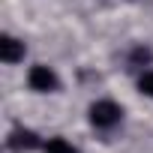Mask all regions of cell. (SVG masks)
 I'll return each instance as SVG.
<instances>
[{
  "instance_id": "8992f818",
  "label": "cell",
  "mask_w": 153,
  "mask_h": 153,
  "mask_svg": "<svg viewBox=\"0 0 153 153\" xmlns=\"http://www.w3.org/2000/svg\"><path fill=\"white\" fill-rule=\"evenodd\" d=\"M138 87H141V93L153 96V72H144V75H141V81H138Z\"/></svg>"
},
{
  "instance_id": "277c9868",
  "label": "cell",
  "mask_w": 153,
  "mask_h": 153,
  "mask_svg": "<svg viewBox=\"0 0 153 153\" xmlns=\"http://www.w3.org/2000/svg\"><path fill=\"white\" fill-rule=\"evenodd\" d=\"M9 147L12 150H36L39 147V138L30 129H12L9 132Z\"/></svg>"
},
{
  "instance_id": "7a4b0ae2",
  "label": "cell",
  "mask_w": 153,
  "mask_h": 153,
  "mask_svg": "<svg viewBox=\"0 0 153 153\" xmlns=\"http://www.w3.org/2000/svg\"><path fill=\"white\" fill-rule=\"evenodd\" d=\"M27 84L39 93H51V90H57V75L48 66H33L30 75H27Z\"/></svg>"
},
{
  "instance_id": "3957f363",
  "label": "cell",
  "mask_w": 153,
  "mask_h": 153,
  "mask_svg": "<svg viewBox=\"0 0 153 153\" xmlns=\"http://www.w3.org/2000/svg\"><path fill=\"white\" fill-rule=\"evenodd\" d=\"M0 60H3V63L24 60V42H18L12 36H3V39H0Z\"/></svg>"
},
{
  "instance_id": "6da1fadb",
  "label": "cell",
  "mask_w": 153,
  "mask_h": 153,
  "mask_svg": "<svg viewBox=\"0 0 153 153\" xmlns=\"http://www.w3.org/2000/svg\"><path fill=\"white\" fill-rule=\"evenodd\" d=\"M120 117H123V108L111 99H102V102L90 105V123L99 126V129H111L114 123H120Z\"/></svg>"
},
{
  "instance_id": "5b68a950",
  "label": "cell",
  "mask_w": 153,
  "mask_h": 153,
  "mask_svg": "<svg viewBox=\"0 0 153 153\" xmlns=\"http://www.w3.org/2000/svg\"><path fill=\"white\" fill-rule=\"evenodd\" d=\"M45 153H78L66 138H48L45 141Z\"/></svg>"
}]
</instances>
